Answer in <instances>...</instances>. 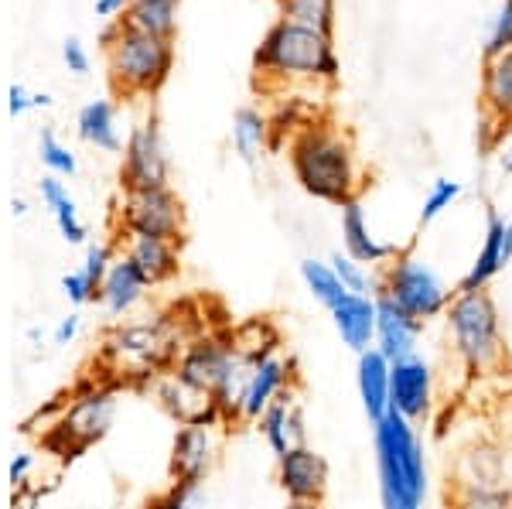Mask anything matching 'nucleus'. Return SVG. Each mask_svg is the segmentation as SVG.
<instances>
[{
  "label": "nucleus",
  "instance_id": "obj_1",
  "mask_svg": "<svg viewBox=\"0 0 512 509\" xmlns=\"http://www.w3.org/2000/svg\"><path fill=\"white\" fill-rule=\"evenodd\" d=\"M195 335L175 315H147L137 322H120L103 335L96 349V366L103 380L130 383V387H151L161 373H171L178 356Z\"/></svg>",
  "mask_w": 512,
  "mask_h": 509
},
{
  "label": "nucleus",
  "instance_id": "obj_2",
  "mask_svg": "<svg viewBox=\"0 0 512 509\" xmlns=\"http://www.w3.org/2000/svg\"><path fill=\"white\" fill-rule=\"evenodd\" d=\"M287 161H291V171L304 192L321 202H332L338 209L359 202L362 188H366L352 137L328 117H315L297 130L287 141Z\"/></svg>",
  "mask_w": 512,
  "mask_h": 509
},
{
  "label": "nucleus",
  "instance_id": "obj_3",
  "mask_svg": "<svg viewBox=\"0 0 512 509\" xmlns=\"http://www.w3.org/2000/svg\"><path fill=\"white\" fill-rule=\"evenodd\" d=\"M444 325H448L454 356L472 380L506 369L509 346L492 291H454L451 305L444 311Z\"/></svg>",
  "mask_w": 512,
  "mask_h": 509
},
{
  "label": "nucleus",
  "instance_id": "obj_4",
  "mask_svg": "<svg viewBox=\"0 0 512 509\" xmlns=\"http://www.w3.org/2000/svg\"><path fill=\"white\" fill-rule=\"evenodd\" d=\"M253 72L256 82L308 79V82H328V86H335L342 62L335 55V38L318 35L311 28H297V24L277 18L267 28V35L260 38V45H256Z\"/></svg>",
  "mask_w": 512,
  "mask_h": 509
},
{
  "label": "nucleus",
  "instance_id": "obj_5",
  "mask_svg": "<svg viewBox=\"0 0 512 509\" xmlns=\"http://www.w3.org/2000/svg\"><path fill=\"white\" fill-rule=\"evenodd\" d=\"M379 503L383 509H420L427 496V458L417 424L400 414H386L373 424Z\"/></svg>",
  "mask_w": 512,
  "mask_h": 509
},
{
  "label": "nucleus",
  "instance_id": "obj_6",
  "mask_svg": "<svg viewBox=\"0 0 512 509\" xmlns=\"http://www.w3.org/2000/svg\"><path fill=\"white\" fill-rule=\"evenodd\" d=\"M110 86L120 96H154L175 69V38H158L120 21V38L106 52Z\"/></svg>",
  "mask_w": 512,
  "mask_h": 509
},
{
  "label": "nucleus",
  "instance_id": "obj_7",
  "mask_svg": "<svg viewBox=\"0 0 512 509\" xmlns=\"http://www.w3.org/2000/svg\"><path fill=\"white\" fill-rule=\"evenodd\" d=\"M113 414H117V383L103 380V376L79 383L55 417L52 431L45 434V445L62 458H76L106 438Z\"/></svg>",
  "mask_w": 512,
  "mask_h": 509
},
{
  "label": "nucleus",
  "instance_id": "obj_8",
  "mask_svg": "<svg viewBox=\"0 0 512 509\" xmlns=\"http://www.w3.org/2000/svg\"><path fill=\"white\" fill-rule=\"evenodd\" d=\"M376 294H386L396 301L407 315H414L417 322H431V318H444L454 291L444 284V277L437 274L431 264H424L410 250H400L390 264L383 267V277L376 284Z\"/></svg>",
  "mask_w": 512,
  "mask_h": 509
},
{
  "label": "nucleus",
  "instance_id": "obj_9",
  "mask_svg": "<svg viewBox=\"0 0 512 509\" xmlns=\"http://www.w3.org/2000/svg\"><path fill=\"white\" fill-rule=\"evenodd\" d=\"M120 236H151V240L181 243L185 236V205L168 188H147V192H123L117 205Z\"/></svg>",
  "mask_w": 512,
  "mask_h": 509
},
{
  "label": "nucleus",
  "instance_id": "obj_10",
  "mask_svg": "<svg viewBox=\"0 0 512 509\" xmlns=\"http://www.w3.org/2000/svg\"><path fill=\"white\" fill-rule=\"evenodd\" d=\"M239 363H243V356L236 352L229 335H195L185 346V352L178 356L175 373L185 383H192V387L216 397L226 387L229 376L239 369Z\"/></svg>",
  "mask_w": 512,
  "mask_h": 509
},
{
  "label": "nucleus",
  "instance_id": "obj_11",
  "mask_svg": "<svg viewBox=\"0 0 512 509\" xmlns=\"http://www.w3.org/2000/svg\"><path fill=\"white\" fill-rule=\"evenodd\" d=\"M147 188H168V154L154 117L130 130L120 164V192H147Z\"/></svg>",
  "mask_w": 512,
  "mask_h": 509
},
{
  "label": "nucleus",
  "instance_id": "obj_12",
  "mask_svg": "<svg viewBox=\"0 0 512 509\" xmlns=\"http://www.w3.org/2000/svg\"><path fill=\"white\" fill-rule=\"evenodd\" d=\"M448 482L478 489H512V445L499 438L472 441L454 455Z\"/></svg>",
  "mask_w": 512,
  "mask_h": 509
},
{
  "label": "nucleus",
  "instance_id": "obj_13",
  "mask_svg": "<svg viewBox=\"0 0 512 509\" xmlns=\"http://www.w3.org/2000/svg\"><path fill=\"white\" fill-rule=\"evenodd\" d=\"M222 428L216 424H181L175 441H171V479L178 486L198 489L219 462Z\"/></svg>",
  "mask_w": 512,
  "mask_h": 509
},
{
  "label": "nucleus",
  "instance_id": "obj_14",
  "mask_svg": "<svg viewBox=\"0 0 512 509\" xmlns=\"http://www.w3.org/2000/svg\"><path fill=\"white\" fill-rule=\"evenodd\" d=\"M277 482L291 503L321 506L328 496V462L311 445H294L277 458Z\"/></svg>",
  "mask_w": 512,
  "mask_h": 509
},
{
  "label": "nucleus",
  "instance_id": "obj_15",
  "mask_svg": "<svg viewBox=\"0 0 512 509\" xmlns=\"http://www.w3.org/2000/svg\"><path fill=\"white\" fill-rule=\"evenodd\" d=\"M390 410L420 424L434 414V369L427 359L410 356L393 363L390 373Z\"/></svg>",
  "mask_w": 512,
  "mask_h": 509
},
{
  "label": "nucleus",
  "instance_id": "obj_16",
  "mask_svg": "<svg viewBox=\"0 0 512 509\" xmlns=\"http://www.w3.org/2000/svg\"><path fill=\"white\" fill-rule=\"evenodd\" d=\"M147 390L154 393V400H158L178 424H216V428H226L219 407H216V397L192 387V383H185L175 369H171V373H161Z\"/></svg>",
  "mask_w": 512,
  "mask_h": 509
},
{
  "label": "nucleus",
  "instance_id": "obj_17",
  "mask_svg": "<svg viewBox=\"0 0 512 509\" xmlns=\"http://www.w3.org/2000/svg\"><path fill=\"white\" fill-rule=\"evenodd\" d=\"M424 332V322H417L414 315H407L396 301L386 294H376V346L390 363L417 356V342Z\"/></svg>",
  "mask_w": 512,
  "mask_h": 509
},
{
  "label": "nucleus",
  "instance_id": "obj_18",
  "mask_svg": "<svg viewBox=\"0 0 512 509\" xmlns=\"http://www.w3.org/2000/svg\"><path fill=\"white\" fill-rule=\"evenodd\" d=\"M332 325L342 339V346H349L355 356L369 352L376 346V298L373 294H345L338 305L328 311Z\"/></svg>",
  "mask_w": 512,
  "mask_h": 509
},
{
  "label": "nucleus",
  "instance_id": "obj_19",
  "mask_svg": "<svg viewBox=\"0 0 512 509\" xmlns=\"http://www.w3.org/2000/svg\"><path fill=\"white\" fill-rule=\"evenodd\" d=\"M291 383H294V363L280 356V352L263 359L260 366H253L250 383H246V397H243V421L246 424L260 421L263 410L274 404L284 390H291Z\"/></svg>",
  "mask_w": 512,
  "mask_h": 509
},
{
  "label": "nucleus",
  "instance_id": "obj_20",
  "mask_svg": "<svg viewBox=\"0 0 512 509\" xmlns=\"http://www.w3.org/2000/svg\"><path fill=\"white\" fill-rule=\"evenodd\" d=\"M256 424H260L263 441H267L277 458L294 445H308V438H304V410L297 404L294 390L280 393L274 404L263 410V417Z\"/></svg>",
  "mask_w": 512,
  "mask_h": 509
},
{
  "label": "nucleus",
  "instance_id": "obj_21",
  "mask_svg": "<svg viewBox=\"0 0 512 509\" xmlns=\"http://www.w3.org/2000/svg\"><path fill=\"white\" fill-rule=\"evenodd\" d=\"M390 373L393 363L379 349L362 352L359 366H355V387H359L362 410H366V417L373 424L390 414Z\"/></svg>",
  "mask_w": 512,
  "mask_h": 509
},
{
  "label": "nucleus",
  "instance_id": "obj_22",
  "mask_svg": "<svg viewBox=\"0 0 512 509\" xmlns=\"http://www.w3.org/2000/svg\"><path fill=\"white\" fill-rule=\"evenodd\" d=\"M342 243H345V253H349L352 260H359V264H390L396 257V246L393 243H379L373 236V229H369V219H366V209H362V202H349L342 205Z\"/></svg>",
  "mask_w": 512,
  "mask_h": 509
},
{
  "label": "nucleus",
  "instance_id": "obj_23",
  "mask_svg": "<svg viewBox=\"0 0 512 509\" xmlns=\"http://www.w3.org/2000/svg\"><path fill=\"white\" fill-rule=\"evenodd\" d=\"M178 246L181 243H171V240H151V236H127L123 240V257L130 260L140 277L147 284H164L178 274L181 264H178Z\"/></svg>",
  "mask_w": 512,
  "mask_h": 509
},
{
  "label": "nucleus",
  "instance_id": "obj_24",
  "mask_svg": "<svg viewBox=\"0 0 512 509\" xmlns=\"http://www.w3.org/2000/svg\"><path fill=\"white\" fill-rule=\"evenodd\" d=\"M502 236H506V219L489 205V209H485V240L478 246L475 264L468 267L465 277H461L458 291H489L495 274L506 267V257H502Z\"/></svg>",
  "mask_w": 512,
  "mask_h": 509
},
{
  "label": "nucleus",
  "instance_id": "obj_25",
  "mask_svg": "<svg viewBox=\"0 0 512 509\" xmlns=\"http://www.w3.org/2000/svg\"><path fill=\"white\" fill-rule=\"evenodd\" d=\"M147 287H151V284L140 277V270L120 253V257L113 260V267H110V274H106L103 287H99V305L110 311L113 318H123L140 298H144Z\"/></svg>",
  "mask_w": 512,
  "mask_h": 509
},
{
  "label": "nucleus",
  "instance_id": "obj_26",
  "mask_svg": "<svg viewBox=\"0 0 512 509\" xmlns=\"http://www.w3.org/2000/svg\"><path fill=\"white\" fill-rule=\"evenodd\" d=\"M482 110L512 127V48L495 59H485L482 69Z\"/></svg>",
  "mask_w": 512,
  "mask_h": 509
},
{
  "label": "nucleus",
  "instance_id": "obj_27",
  "mask_svg": "<svg viewBox=\"0 0 512 509\" xmlns=\"http://www.w3.org/2000/svg\"><path fill=\"white\" fill-rule=\"evenodd\" d=\"M76 127H79L82 141L99 147V151L117 154L120 147H123L120 134H117V113H113V103L110 100H93V103L82 106Z\"/></svg>",
  "mask_w": 512,
  "mask_h": 509
},
{
  "label": "nucleus",
  "instance_id": "obj_28",
  "mask_svg": "<svg viewBox=\"0 0 512 509\" xmlns=\"http://www.w3.org/2000/svg\"><path fill=\"white\" fill-rule=\"evenodd\" d=\"M123 24L158 38H175L178 31V0H130L123 11Z\"/></svg>",
  "mask_w": 512,
  "mask_h": 509
},
{
  "label": "nucleus",
  "instance_id": "obj_29",
  "mask_svg": "<svg viewBox=\"0 0 512 509\" xmlns=\"http://www.w3.org/2000/svg\"><path fill=\"white\" fill-rule=\"evenodd\" d=\"M229 339H233L239 356L253 366H260L263 359H270L280 352V332L274 322H267V318H250V322L236 325L233 332H229Z\"/></svg>",
  "mask_w": 512,
  "mask_h": 509
},
{
  "label": "nucleus",
  "instance_id": "obj_30",
  "mask_svg": "<svg viewBox=\"0 0 512 509\" xmlns=\"http://www.w3.org/2000/svg\"><path fill=\"white\" fill-rule=\"evenodd\" d=\"M41 199H45L65 243H86V226H82V219L76 212V202H72V195L65 192V185L55 175L41 178Z\"/></svg>",
  "mask_w": 512,
  "mask_h": 509
},
{
  "label": "nucleus",
  "instance_id": "obj_31",
  "mask_svg": "<svg viewBox=\"0 0 512 509\" xmlns=\"http://www.w3.org/2000/svg\"><path fill=\"white\" fill-rule=\"evenodd\" d=\"M233 144L236 154L246 164L256 161V154L270 144V120L267 113H260L256 106H239L233 113Z\"/></svg>",
  "mask_w": 512,
  "mask_h": 509
},
{
  "label": "nucleus",
  "instance_id": "obj_32",
  "mask_svg": "<svg viewBox=\"0 0 512 509\" xmlns=\"http://www.w3.org/2000/svg\"><path fill=\"white\" fill-rule=\"evenodd\" d=\"M280 21L335 38V0H277Z\"/></svg>",
  "mask_w": 512,
  "mask_h": 509
},
{
  "label": "nucleus",
  "instance_id": "obj_33",
  "mask_svg": "<svg viewBox=\"0 0 512 509\" xmlns=\"http://www.w3.org/2000/svg\"><path fill=\"white\" fill-rule=\"evenodd\" d=\"M301 281H304V287H308L311 294H315L318 305H325L328 311H332L338 301L349 294V291H345V284L338 281L332 264H321V260H315V257L301 260Z\"/></svg>",
  "mask_w": 512,
  "mask_h": 509
},
{
  "label": "nucleus",
  "instance_id": "obj_34",
  "mask_svg": "<svg viewBox=\"0 0 512 509\" xmlns=\"http://www.w3.org/2000/svg\"><path fill=\"white\" fill-rule=\"evenodd\" d=\"M444 509H512V489L451 486L444 492Z\"/></svg>",
  "mask_w": 512,
  "mask_h": 509
},
{
  "label": "nucleus",
  "instance_id": "obj_35",
  "mask_svg": "<svg viewBox=\"0 0 512 509\" xmlns=\"http://www.w3.org/2000/svg\"><path fill=\"white\" fill-rule=\"evenodd\" d=\"M328 264H332V270L338 274V281L345 284V291H349V294H373V298H376V284L379 281H373V277H369L366 264L352 260L349 253H335V257L328 260Z\"/></svg>",
  "mask_w": 512,
  "mask_h": 509
},
{
  "label": "nucleus",
  "instance_id": "obj_36",
  "mask_svg": "<svg viewBox=\"0 0 512 509\" xmlns=\"http://www.w3.org/2000/svg\"><path fill=\"white\" fill-rule=\"evenodd\" d=\"M458 195H461V182L437 178V182L431 185V192L424 195V205H420V226H431L437 216H444Z\"/></svg>",
  "mask_w": 512,
  "mask_h": 509
},
{
  "label": "nucleus",
  "instance_id": "obj_37",
  "mask_svg": "<svg viewBox=\"0 0 512 509\" xmlns=\"http://www.w3.org/2000/svg\"><path fill=\"white\" fill-rule=\"evenodd\" d=\"M509 48H512V0H502L489 24V38L482 45V55L485 59H495V55L509 52Z\"/></svg>",
  "mask_w": 512,
  "mask_h": 509
},
{
  "label": "nucleus",
  "instance_id": "obj_38",
  "mask_svg": "<svg viewBox=\"0 0 512 509\" xmlns=\"http://www.w3.org/2000/svg\"><path fill=\"white\" fill-rule=\"evenodd\" d=\"M41 161L48 164L52 175H76V154L65 147L52 130H41Z\"/></svg>",
  "mask_w": 512,
  "mask_h": 509
},
{
  "label": "nucleus",
  "instance_id": "obj_39",
  "mask_svg": "<svg viewBox=\"0 0 512 509\" xmlns=\"http://www.w3.org/2000/svg\"><path fill=\"white\" fill-rule=\"evenodd\" d=\"M113 260H117V253H113L110 243L89 246V250H86V264H82V274H86L96 287H103L106 274H110V267H113Z\"/></svg>",
  "mask_w": 512,
  "mask_h": 509
},
{
  "label": "nucleus",
  "instance_id": "obj_40",
  "mask_svg": "<svg viewBox=\"0 0 512 509\" xmlns=\"http://www.w3.org/2000/svg\"><path fill=\"white\" fill-rule=\"evenodd\" d=\"M62 294L72 301V305H89V301H99V287L89 281L82 270H72V274L62 277Z\"/></svg>",
  "mask_w": 512,
  "mask_h": 509
},
{
  "label": "nucleus",
  "instance_id": "obj_41",
  "mask_svg": "<svg viewBox=\"0 0 512 509\" xmlns=\"http://www.w3.org/2000/svg\"><path fill=\"white\" fill-rule=\"evenodd\" d=\"M192 506H195V489L171 482V489L161 492V496H154L144 509H192Z\"/></svg>",
  "mask_w": 512,
  "mask_h": 509
},
{
  "label": "nucleus",
  "instance_id": "obj_42",
  "mask_svg": "<svg viewBox=\"0 0 512 509\" xmlns=\"http://www.w3.org/2000/svg\"><path fill=\"white\" fill-rule=\"evenodd\" d=\"M506 130H509L506 123L495 120L492 113H485V110H482V127H478V147H482L485 154L495 151V147L502 144V137H506Z\"/></svg>",
  "mask_w": 512,
  "mask_h": 509
},
{
  "label": "nucleus",
  "instance_id": "obj_43",
  "mask_svg": "<svg viewBox=\"0 0 512 509\" xmlns=\"http://www.w3.org/2000/svg\"><path fill=\"white\" fill-rule=\"evenodd\" d=\"M62 59H65V65H69L72 76H89V55H86V45H82L79 38H65Z\"/></svg>",
  "mask_w": 512,
  "mask_h": 509
},
{
  "label": "nucleus",
  "instance_id": "obj_44",
  "mask_svg": "<svg viewBox=\"0 0 512 509\" xmlns=\"http://www.w3.org/2000/svg\"><path fill=\"white\" fill-rule=\"evenodd\" d=\"M31 469H35V458L31 455H14V462H11V489L14 492H21V489H28V479H31Z\"/></svg>",
  "mask_w": 512,
  "mask_h": 509
},
{
  "label": "nucleus",
  "instance_id": "obj_45",
  "mask_svg": "<svg viewBox=\"0 0 512 509\" xmlns=\"http://www.w3.org/2000/svg\"><path fill=\"white\" fill-rule=\"evenodd\" d=\"M31 106H35V93H28L21 82H14V86L7 89V110H11V117H21Z\"/></svg>",
  "mask_w": 512,
  "mask_h": 509
},
{
  "label": "nucleus",
  "instance_id": "obj_46",
  "mask_svg": "<svg viewBox=\"0 0 512 509\" xmlns=\"http://www.w3.org/2000/svg\"><path fill=\"white\" fill-rule=\"evenodd\" d=\"M79 325H82V318L76 315V311H72L69 318H62L59 328H55V335H52V339H55V346H69V342L79 335Z\"/></svg>",
  "mask_w": 512,
  "mask_h": 509
},
{
  "label": "nucleus",
  "instance_id": "obj_47",
  "mask_svg": "<svg viewBox=\"0 0 512 509\" xmlns=\"http://www.w3.org/2000/svg\"><path fill=\"white\" fill-rule=\"evenodd\" d=\"M130 7V0H96V14L99 18H123V11Z\"/></svg>",
  "mask_w": 512,
  "mask_h": 509
},
{
  "label": "nucleus",
  "instance_id": "obj_48",
  "mask_svg": "<svg viewBox=\"0 0 512 509\" xmlns=\"http://www.w3.org/2000/svg\"><path fill=\"white\" fill-rule=\"evenodd\" d=\"M502 257H506V264L512 260V219H506V236H502Z\"/></svg>",
  "mask_w": 512,
  "mask_h": 509
},
{
  "label": "nucleus",
  "instance_id": "obj_49",
  "mask_svg": "<svg viewBox=\"0 0 512 509\" xmlns=\"http://www.w3.org/2000/svg\"><path fill=\"white\" fill-rule=\"evenodd\" d=\"M499 164H502V171H506V175H512V141L499 151Z\"/></svg>",
  "mask_w": 512,
  "mask_h": 509
},
{
  "label": "nucleus",
  "instance_id": "obj_50",
  "mask_svg": "<svg viewBox=\"0 0 512 509\" xmlns=\"http://www.w3.org/2000/svg\"><path fill=\"white\" fill-rule=\"evenodd\" d=\"M11 212H14V216H24V212H28V205H24V199H14L11 202Z\"/></svg>",
  "mask_w": 512,
  "mask_h": 509
},
{
  "label": "nucleus",
  "instance_id": "obj_51",
  "mask_svg": "<svg viewBox=\"0 0 512 509\" xmlns=\"http://www.w3.org/2000/svg\"><path fill=\"white\" fill-rule=\"evenodd\" d=\"M52 103V96H45V93H35V106H48Z\"/></svg>",
  "mask_w": 512,
  "mask_h": 509
},
{
  "label": "nucleus",
  "instance_id": "obj_52",
  "mask_svg": "<svg viewBox=\"0 0 512 509\" xmlns=\"http://www.w3.org/2000/svg\"><path fill=\"white\" fill-rule=\"evenodd\" d=\"M291 509H321V506H308V503H291Z\"/></svg>",
  "mask_w": 512,
  "mask_h": 509
}]
</instances>
